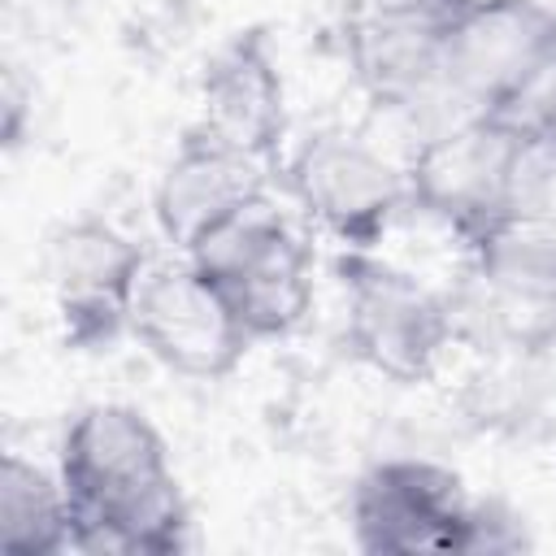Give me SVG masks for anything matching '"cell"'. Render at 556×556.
Here are the masks:
<instances>
[{"instance_id":"1","label":"cell","mask_w":556,"mask_h":556,"mask_svg":"<svg viewBox=\"0 0 556 556\" xmlns=\"http://www.w3.org/2000/svg\"><path fill=\"white\" fill-rule=\"evenodd\" d=\"M74 508L70 552L169 556L187 547V504L161 430L130 404H87L61 439Z\"/></svg>"},{"instance_id":"2","label":"cell","mask_w":556,"mask_h":556,"mask_svg":"<svg viewBox=\"0 0 556 556\" xmlns=\"http://www.w3.org/2000/svg\"><path fill=\"white\" fill-rule=\"evenodd\" d=\"M187 256L222 287L248 339H282L313 308V256L265 200L208 230Z\"/></svg>"},{"instance_id":"3","label":"cell","mask_w":556,"mask_h":556,"mask_svg":"<svg viewBox=\"0 0 556 556\" xmlns=\"http://www.w3.org/2000/svg\"><path fill=\"white\" fill-rule=\"evenodd\" d=\"M491 352L556 343V226L500 222L469 243V282L452 304Z\"/></svg>"},{"instance_id":"4","label":"cell","mask_w":556,"mask_h":556,"mask_svg":"<svg viewBox=\"0 0 556 556\" xmlns=\"http://www.w3.org/2000/svg\"><path fill=\"white\" fill-rule=\"evenodd\" d=\"M339 278L348 300L352 352L382 378L426 382L456 334L452 304L417 274L395 269L361 248H348L339 256Z\"/></svg>"},{"instance_id":"5","label":"cell","mask_w":556,"mask_h":556,"mask_svg":"<svg viewBox=\"0 0 556 556\" xmlns=\"http://www.w3.org/2000/svg\"><path fill=\"white\" fill-rule=\"evenodd\" d=\"M556 65V9L469 0L443 35V87L469 113H504Z\"/></svg>"},{"instance_id":"6","label":"cell","mask_w":556,"mask_h":556,"mask_svg":"<svg viewBox=\"0 0 556 556\" xmlns=\"http://www.w3.org/2000/svg\"><path fill=\"white\" fill-rule=\"evenodd\" d=\"M130 334L182 378H226L252 343L222 287L187 252L182 261L143 265L130 300Z\"/></svg>"},{"instance_id":"7","label":"cell","mask_w":556,"mask_h":556,"mask_svg":"<svg viewBox=\"0 0 556 556\" xmlns=\"http://www.w3.org/2000/svg\"><path fill=\"white\" fill-rule=\"evenodd\" d=\"M517 126L500 113H478L430 139H421L408 161L413 208L443 222L465 248L504 222V182L513 161Z\"/></svg>"},{"instance_id":"8","label":"cell","mask_w":556,"mask_h":556,"mask_svg":"<svg viewBox=\"0 0 556 556\" xmlns=\"http://www.w3.org/2000/svg\"><path fill=\"white\" fill-rule=\"evenodd\" d=\"M469 508L460 473L426 456H391L356 478L352 534L374 556L460 552Z\"/></svg>"},{"instance_id":"9","label":"cell","mask_w":556,"mask_h":556,"mask_svg":"<svg viewBox=\"0 0 556 556\" xmlns=\"http://www.w3.org/2000/svg\"><path fill=\"white\" fill-rule=\"evenodd\" d=\"M295 200L348 248L369 252L391 222L413 204L404 165L387 161L369 139L321 130L300 143L287 165Z\"/></svg>"},{"instance_id":"10","label":"cell","mask_w":556,"mask_h":556,"mask_svg":"<svg viewBox=\"0 0 556 556\" xmlns=\"http://www.w3.org/2000/svg\"><path fill=\"white\" fill-rule=\"evenodd\" d=\"M143 265L148 252L130 235L96 217L70 222L48 239L43 269L70 348L100 352L122 330H130V300Z\"/></svg>"},{"instance_id":"11","label":"cell","mask_w":556,"mask_h":556,"mask_svg":"<svg viewBox=\"0 0 556 556\" xmlns=\"http://www.w3.org/2000/svg\"><path fill=\"white\" fill-rule=\"evenodd\" d=\"M261 200H265V161L195 126L165 165L152 208L161 235L178 252H191L208 230H217L222 222H230L235 213Z\"/></svg>"},{"instance_id":"12","label":"cell","mask_w":556,"mask_h":556,"mask_svg":"<svg viewBox=\"0 0 556 556\" xmlns=\"http://www.w3.org/2000/svg\"><path fill=\"white\" fill-rule=\"evenodd\" d=\"M200 130L261 161L278 148L287 130V100L261 30H239L208 56L200 74Z\"/></svg>"},{"instance_id":"13","label":"cell","mask_w":556,"mask_h":556,"mask_svg":"<svg viewBox=\"0 0 556 556\" xmlns=\"http://www.w3.org/2000/svg\"><path fill=\"white\" fill-rule=\"evenodd\" d=\"M443 22L352 4L343 43L356 83L378 109H413L443 87Z\"/></svg>"},{"instance_id":"14","label":"cell","mask_w":556,"mask_h":556,"mask_svg":"<svg viewBox=\"0 0 556 556\" xmlns=\"http://www.w3.org/2000/svg\"><path fill=\"white\" fill-rule=\"evenodd\" d=\"M74 508L61 473L9 452L0 465V547L9 556H61L70 552Z\"/></svg>"},{"instance_id":"15","label":"cell","mask_w":556,"mask_h":556,"mask_svg":"<svg viewBox=\"0 0 556 556\" xmlns=\"http://www.w3.org/2000/svg\"><path fill=\"white\" fill-rule=\"evenodd\" d=\"M504 222L556 226V126L517 130L504 182Z\"/></svg>"},{"instance_id":"16","label":"cell","mask_w":556,"mask_h":556,"mask_svg":"<svg viewBox=\"0 0 556 556\" xmlns=\"http://www.w3.org/2000/svg\"><path fill=\"white\" fill-rule=\"evenodd\" d=\"M521 547H530L526 526H521L504 504H491V500L482 504V500H473L460 556H504V552H521Z\"/></svg>"},{"instance_id":"17","label":"cell","mask_w":556,"mask_h":556,"mask_svg":"<svg viewBox=\"0 0 556 556\" xmlns=\"http://www.w3.org/2000/svg\"><path fill=\"white\" fill-rule=\"evenodd\" d=\"M361 4L391 9V13H413V17H430V22L452 26V17H456V13H460L469 0H361Z\"/></svg>"},{"instance_id":"18","label":"cell","mask_w":556,"mask_h":556,"mask_svg":"<svg viewBox=\"0 0 556 556\" xmlns=\"http://www.w3.org/2000/svg\"><path fill=\"white\" fill-rule=\"evenodd\" d=\"M22 109H26V91L9 74V83H4V139L9 143H17V135H22Z\"/></svg>"},{"instance_id":"19","label":"cell","mask_w":556,"mask_h":556,"mask_svg":"<svg viewBox=\"0 0 556 556\" xmlns=\"http://www.w3.org/2000/svg\"><path fill=\"white\" fill-rule=\"evenodd\" d=\"M552 126H556V117H552Z\"/></svg>"}]
</instances>
